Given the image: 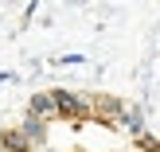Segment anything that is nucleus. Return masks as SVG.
Listing matches in <instances>:
<instances>
[{
    "label": "nucleus",
    "mask_w": 160,
    "mask_h": 152,
    "mask_svg": "<svg viewBox=\"0 0 160 152\" xmlns=\"http://www.w3.org/2000/svg\"><path fill=\"white\" fill-rule=\"evenodd\" d=\"M121 113H125V105H121L117 98H106V94H98V98H94V117H98V121L117 125V121H121Z\"/></svg>",
    "instance_id": "2"
},
{
    "label": "nucleus",
    "mask_w": 160,
    "mask_h": 152,
    "mask_svg": "<svg viewBox=\"0 0 160 152\" xmlns=\"http://www.w3.org/2000/svg\"><path fill=\"white\" fill-rule=\"evenodd\" d=\"M20 133H23V140H28V145H39V140L47 137V121H39V117H23V125H20Z\"/></svg>",
    "instance_id": "4"
},
{
    "label": "nucleus",
    "mask_w": 160,
    "mask_h": 152,
    "mask_svg": "<svg viewBox=\"0 0 160 152\" xmlns=\"http://www.w3.org/2000/svg\"><path fill=\"white\" fill-rule=\"evenodd\" d=\"M78 62H86L82 55H62V59H55V66H78Z\"/></svg>",
    "instance_id": "7"
},
{
    "label": "nucleus",
    "mask_w": 160,
    "mask_h": 152,
    "mask_svg": "<svg viewBox=\"0 0 160 152\" xmlns=\"http://www.w3.org/2000/svg\"><path fill=\"white\" fill-rule=\"evenodd\" d=\"M55 94V109L67 121H90L94 117V98L90 94H74V90H51Z\"/></svg>",
    "instance_id": "1"
},
{
    "label": "nucleus",
    "mask_w": 160,
    "mask_h": 152,
    "mask_svg": "<svg viewBox=\"0 0 160 152\" xmlns=\"http://www.w3.org/2000/svg\"><path fill=\"white\" fill-rule=\"evenodd\" d=\"M0 140H4V152H31V145L23 140V133H20V129H8V133H0Z\"/></svg>",
    "instance_id": "6"
},
{
    "label": "nucleus",
    "mask_w": 160,
    "mask_h": 152,
    "mask_svg": "<svg viewBox=\"0 0 160 152\" xmlns=\"http://www.w3.org/2000/svg\"><path fill=\"white\" fill-rule=\"evenodd\" d=\"M28 113H31V117H39V121H51V117H59V109H55V94H51V90L35 94V98H31V105H28Z\"/></svg>",
    "instance_id": "3"
},
{
    "label": "nucleus",
    "mask_w": 160,
    "mask_h": 152,
    "mask_svg": "<svg viewBox=\"0 0 160 152\" xmlns=\"http://www.w3.org/2000/svg\"><path fill=\"white\" fill-rule=\"evenodd\" d=\"M117 125H121L125 133H133V137H145V113H141V109H125Z\"/></svg>",
    "instance_id": "5"
}]
</instances>
